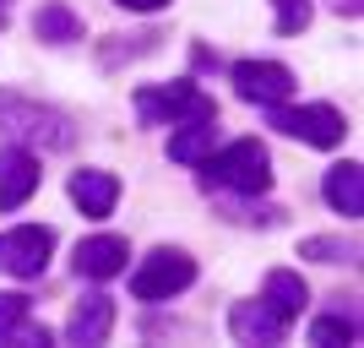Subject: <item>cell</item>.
Returning a JSON list of instances; mask_svg holds the SVG:
<instances>
[{"mask_svg":"<svg viewBox=\"0 0 364 348\" xmlns=\"http://www.w3.org/2000/svg\"><path fill=\"white\" fill-rule=\"evenodd\" d=\"M33 33L44 38V44H71V38H82V16L71 11V6H38V16H33Z\"/></svg>","mask_w":364,"mask_h":348,"instance_id":"cell-17","label":"cell"},{"mask_svg":"<svg viewBox=\"0 0 364 348\" xmlns=\"http://www.w3.org/2000/svg\"><path fill=\"white\" fill-rule=\"evenodd\" d=\"M299 251H304L310 261H353V256H359V251H353V245H343V240H304Z\"/></svg>","mask_w":364,"mask_h":348,"instance_id":"cell-20","label":"cell"},{"mask_svg":"<svg viewBox=\"0 0 364 348\" xmlns=\"http://www.w3.org/2000/svg\"><path fill=\"white\" fill-rule=\"evenodd\" d=\"M0 131H11V137H28L38 147H71V120L55 115V109H33L22 98H0Z\"/></svg>","mask_w":364,"mask_h":348,"instance_id":"cell-4","label":"cell"},{"mask_svg":"<svg viewBox=\"0 0 364 348\" xmlns=\"http://www.w3.org/2000/svg\"><path fill=\"white\" fill-rule=\"evenodd\" d=\"M125 256H131V251H125L120 234H92V240L76 245V273L104 283V278H120L125 273Z\"/></svg>","mask_w":364,"mask_h":348,"instance_id":"cell-10","label":"cell"},{"mask_svg":"<svg viewBox=\"0 0 364 348\" xmlns=\"http://www.w3.org/2000/svg\"><path fill=\"white\" fill-rule=\"evenodd\" d=\"M201 180L218 185V191H240V196H261L267 185H272V158H267V147H261L256 137L245 142H228L223 152H207L201 158Z\"/></svg>","mask_w":364,"mask_h":348,"instance_id":"cell-1","label":"cell"},{"mask_svg":"<svg viewBox=\"0 0 364 348\" xmlns=\"http://www.w3.org/2000/svg\"><path fill=\"white\" fill-rule=\"evenodd\" d=\"M136 115L147 125H180V120H207L218 115V104L207 93H196V82H168V88H141Z\"/></svg>","mask_w":364,"mask_h":348,"instance_id":"cell-2","label":"cell"},{"mask_svg":"<svg viewBox=\"0 0 364 348\" xmlns=\"http://www.w3.org/2000/svg\"><path fill=\"white\" fill-rule=\"evenodd\" d=\"M0 11H6V0H0Z\"/></svg>","mask_w":364,"mask_h":348,"instance_id":"cell-22","label":"cell"},{"mask_svg":"<svg viewBox=\"0 0 364 348\" xmlns=\"http://www.w3.org/2000/svg\"><path fill=\"white\" fill-rule=\"evenodd\" d=\"M234 93L245 104H289L294 98V71L277 60H240L234 65Z\"/></svg>","mask_w":364,"mask_h":348,"instance_id":"cell-7","label":"cell"},{"mask_svg":"<svg viewBox=\"0 0 364 348\" xmlns=\"http://www.w3.org/2000/svg\"><path fill=\"white\" fill-rule=\"evenodd\" d=\"M120 6H125V11H164L168 0H120Z\"/></svg>","mask_w":364,"mask_h":348,"instance_id":"cell-21","label":"cell"},{"mask_svg":"<svg viewBox=\"0 0 364 348\" xmlns=\"http://www.w3.org/2000/svg\"><path fill=\"white\" fill-rule=\"evenodd\" d=\"M196 283V261L185 256V251H152L147 261L136 267V278H131V294L136 300H147V305H164V300H174L180 288H191Z\"/></svg>","mask_w":364,"mask_h":348,"instance_id":"cell-3","label":"cell"},{"mask_svg":"<svg viewBox=\"0 0 364 348\" xmlns=\"http://www.w3.org/2000/svg\"><path fill=\"white\" fill-rule=\"evenodd\" d=\"M38 180H44V169L28 147H0V212L22 207L38 191Z\"/></svg>","mask_w":364,"mask_h":348,"instance_id":"cell-8","label":"cell"},{"mask_svg":"<svg viewBox=\"0 0 364 348\" xmlns=\"http://www.w3.org/2000/svg\"><path fill=\"white\" fill-rule=\"evenodd\" d=\"M261 300L272 305L283 321H299V310H304V278L299 273H289V267H277V273H267V283H261Z\"/></svg>","mask_w":364,"mask_h":348,"instance_id":"cell-16","label":"cell"},{"mask_svg":"<svg viewBox=\"0 0 364 348\" xmlns=\"http://www.w3.org/2000/svg\"><path fill=\"white\" fill-rule=\"evenodd\" d=\"M213 137H218V115H207V120H180V131L168 137V158H174V164H201V158L213 152Z\"/></svg>","mask_w":364,"mask_h":348,"instance_id":"cell-15","label":"cell"},{"mask_svg":"<svg viewBox=\"0 0 364 348\" xmlns=\"http://www.w3.org/2000/svg\"><path fill=\"white\" fill-rule=\"evenodd\" d=\"M109 332H114V300H109V294H87V300L71 310L65 337H71V343H82V348H92V343H104Z\"/></svg>","mask_w":364,"mask_h":348,"instance_id":"cell-12","label":"cell"},{"mask_svg":"<svg viewBox=\"0 0 364 348\" xmlns=\"http://www.w3.org/2000/svg\"><path fill=\"white\" fill-rule=\"evenodd\" d=\"M71 201L87 212V218H109L114 201H120V180L104 174V169H76L71 174Z\"/></svg>","mask_w":364,"mask_h":348,"instance_id":"cell-11","label":"cell"},{"mask_svg":"<svg viewBox=\"0 0 364 348\" xmlns=\"http://www.w3.org/2000/svg\"><path fill=\"white\" fill-rule=\"evenodd\" d=\"M272 125L283 131V137L310 142V147H337V142L348 137V120H343L332 104H304V109H283V104H272Z\"/></svg>","mask_w":364,"mask_h":348,"instance_id":"cell-6","label":"cell"},{"mask_svg":"<svg viewBox=\"0 0 364 348\" xmlns=\"http://www.w3.org/2000/svg\"><path fill=\"white\" fill-rule=\"evenodd\" d=\"M49 251H55V228H44V223L6 228V234H0V273H11V278H44Z\"/></svg>","mask_w":364,"mask_h":348,"instance_id":"cell-5","label":"cell"},{"mask_svg":"<svg viewBox=\"0 0 364 348\" xmlns=\"http://www.w3.org/2000/svg\"><path fill=\"white\" fill-rule=\"evenodd\" d=\"M0 343L6 348H44L49 332L28 321V294H0Z\"/></svg>","mask_w":364,"mask_h":348,"instance_id":"cell-13","label":"cell"},{"mask_svg":"<svg viewBox=\"0 0 364 348\" xmlns=\"http://www.w3.org/2000/svg\"><path fill=\"white\" fill-rule=\"evenodd\" d=\"M272 11H277V33L283 38H294V33H304L310 28V0H272Z\"/></svg>","mask_w":364,"mask_h":348,"instance_id":"cell-18","label":"cell"},{"mask_svg":"<svg viewBox=\"0 0 364 348\" xmlns=\"http://www.w3.org/2000/svg\"><path fill=\"white\" fill-rule=\"evenodd\" d=\"M228 332L240 337V343H283L289 321L277 316L267 300H250V305H234V316H228Z\"/></svg>","mask_w":364,"mask_h":348,"instance_id":"cell-9","label":"cell"},{"mask_svg":"<svg viewBox=\"0 0 364 348\" xmlns=\"http://www.w3.org/2000/svg\"><path fill=\"white\" fill-rule=\"evenodd\" d=\"M353 337H359V327L343 321V316H321L316 327H310V343H353Z\"/></svg>","mask_w":364,"mask_h":348,"instance_id":"cell-19","label":"cell"},{"mask_svg":"<svg viewBox=\"0 0 364 348\" xmlns=\"http://www.w3.org/2000/svg\"><path fill=\"white\" fill-rule=\"evenodd\" d=\"M326 201L343 218H364V169L359 164H337L326 174Z\"/></svg>","mask_w":364,"mask_h":348,"instance_id":"cell-14","label":"cell"}]
</instances>
